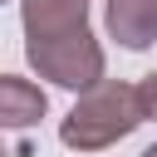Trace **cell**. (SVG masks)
Listing matches in <instances>:
<instances>
[{"mask_svg": "<svg viewBox=\"0 0 157 157\" xmlns=\"http://www.w3.org/2000/svg\"><path fill=\"white\" fill-rule=\"evenodd\" d=\"M142 128V108H137V88L123 78H98L93 88H83L74 98V108L59 123V142L74 152H103L113 142H123L128 132Z\"/></svg>", "mask_w": 157, "mask_h": 157, "instance_id": "cell-1", "label": "cell"}, {"mask_svg": "<svg viewBox=\"0 0 157 157\" xmlns=\"http://www.w3.org/2000/svg\"><path fill=\"white\" fill-rule=\"evenodd\" d=\"M25 59L39 78L74 88V93H83L103 78V44L88 34V25L74 34H54V39H25Z\"/></svg>", "mask_w": 157, "mask_h": 157, "instance_id": "cell-2", "label": "cell"}, {"mask_svg": "<svg viewBox=\"0 0 157 157\" xmlns=\"http://www.w3.org/2000/svg\"><path fill=\"white\" fill-rule=\"evenodd\" d=\"M25 39H54L88 25V0H20Z\"/></svg>", "mask_w": 157, "mask_h": 157, "instance_id": "cell-3", "label": "cell"}, {"mask_svg": "<svg viewBox=\"0 0 157 157\" xmlns=\"http://www.w3.org/2000/svg\"><path fill=\"white\" fill-rule=\"evenodd\" d=\"M103 20L123 49H147L157 39V0H108Z\"/></svg>", "mask_w": 157, "mask_h": 157, "instance_id": "cell-4", "label": "cell"}, {"mask_svg": "<svg viewBox=\"0 0 157 157\" xmlns=\"http://www.w3.org/2000/svg\"><path fill=\"white\" fill-rule=\"evenodd\" d=\"M49 113V98L39 83L20 78V74H0V132L5 128H34Z\"/></svg>", "mask_w": 157, "mask_h": 157, "instance_id": "cell-5", "label": "cell"}, {"mask_svg": "<svg viewBox=\"0 0 157 157\" xmlns=\"http://www.w3.org/2000/svg\"><path fill=\"white\" fill-rule=\"evenodd\" d=\"M132 88H137V108H142V123H147V118H157V69H152L142 83H132Z\"/></svg>", "mask_w": 157, "mask_h": 157, "instance_id": "cell-6", "label": "cell"}, {"mask_svg": "<svg viewBox=\"0 0 157 157\" xmlns=\"http://www.w3.org/2000/svg\"><path fill=\"white\" fill-rule=\"evenodd\" d=\"M142 157H157V142H152V147H147V152H142Z\"/></svg>", "mask_w": 157, "mask_h": 157, "instance_id": "cell-7", "label": "cell"}, {"mask_svg": "<svg viewBox=\"0 0 157 157\" xmlns=\"http://www.w3.org/2000/svg\"><path fill=\"white\" fill-rule=\"evenodd\" d=\"M0 157H5V137H0Z\"/></svg>", "mask_w": 157, "mask_h": 157, "instance_id": "cell-8", "label": "cell"}]
</instances>
